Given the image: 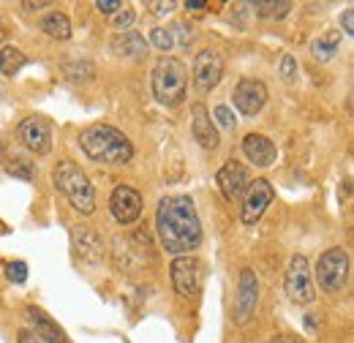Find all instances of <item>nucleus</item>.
<instances>
[{"mask_svg":"<svg viewBox=\"0 0 354 343\" xmlns=\"http://www.w3.org/2000/svg\"><path fill=\"white\" fill-rule=\"evenodd\" d=\"M6 232H8V229H6V223H0V234H6Z\"/></svg>","mask_w":354,"mask_h":343,"instance_id":"nucleus-41","label":"nucleus"},{"mask_svg":"<svg viewBox=\"0 0 354 343\" xmlns=\"http://www.w3.org/2000/svg\"><path fill=\"white\" fill-rule=\"evenodd\" d=\"M46 6H52V3H46V0H39V3H22L25 11H36V8H46Z\"/></svg>","mask_w":354,"mask_h":343,"instance_id":"nucleus-37","label":"nucleus"},{"mask_svg":"<svg viewBox=\"0 0 354 343\" xmlns=\"http://www.w3.org/2000/svg\"><path fill=\"white\" fill-rule=\"evenodd\" d=\"M278 74H281V80L286 85H295L297 82V60L292 55H283L281 57V66H278Z\"/></svg>","mask_w":354,"mask_h":343,"instance_id":"nucleus-26","label":"nucleus"},{"mask_svg":"<svg viewBox=\"0 0 354 343\" xmlns=\"http://www.w3.org/2000/svg\"><path fill=\"white\" fill-rule=\"evenodd\" d=\"M341 25H344V33H346V36H354V8H346V11H344Z\"/></svg>","mask_w":354,"mask_h":343,"instance_id":"nucleus-34","label":"nucleus"},{"mask_svg":"<svg viewBox=\"0 0 354 343\" xmlns=\"http://www.w3.org/2000/svg\"><path fill=\"white\" fill-rule=\"evenodd\" d=\"M251 8L262 17V19H283L289 11H292V3L289 0H254Z\"/></svg>","mask_w":354,"mask_h":343,"instance_id":"nucleus-22","label":"nucleus"},{"mask_svg":"<svg viewBox=\"0 0 354 343\" xmlns=\"http://www.w3.org/2000/svg\"><path fill=\"white\" fill-rule=\"evenodd\" d=\"M272 199H275V191H272V185L267 183L265 177L248 183V188H245V194H243V207H240L243 223H245V226H254V223L265 215L267 207L272 205Z\"/></svg>","mask_w":354,"mask_h":343,"instance_id":"nucleus-8","label":"nucleus"},{"mask_svg":"<svg viewBox=\"0 0 354 343\" xmlns=\"http://www.w3.org/2000/svg\"><path fill=\"white\" fill-rule=\"evenodd\" d=\"M172 284H175V292L180 297H199L202 292V284H205V267L196 257H175L172 267Z\"/></svg>","mask_w":354,"mask_h":343,"instance_id":"nucleus-6","label":"nucleus"},{"mask_svg":"<svg viewBox=\"0 0 354 343\" xmlns=\"http://www.w3.org/2000/svg\"><path fill=\"white\" fill-rule=\"evenodd\" d=\"M316 316H319V313H308V316H306V324H308V330H316V327H319V319H316Z\"/></svg>","mask_w":354,"mask_h":343,"instance_id":"nucleus-39","label":"nucleus"},{"mask_svg":"<svg viewBox=\"0 0 354 343\" xmlns=\"http://www.w3.org/2000/svg\"><path fill=\"white\" fill-rule=\"evenodd\" d=\"M74 251L85 264H101L104 261V243L93 226H77L74 229Z\"/></svg>","mask_w":354,"mask_h":343,"instance_id":"nucleus-16","label":"nucleus"},{"mask_svg":"<svg viewBox=\"0 0 354 343\" xmlns=\"http://www.w3.org/2000/svg\"><path fill=\"white\" fill-rule=\"evenodd\" d=\"M191 115H194V120H191V133H194V139H196L205 150H216V147H218V129H216V123L210 120V109H207L205 104H194Z\"/></svg>","mask_w":354,"mask_h":343,"instance_id":"nucleus-17","label":"nucleus"},{"mask_svg":"<svg viewBox=\"0 0 354 343\" xmlns=\"http://www.w3.org/2000/svg\"><path fill=\"white\" fill-rule=\"evenodd\" d=\"M213 118L218 120V126H221V129H229V131L234 129V123H237L234 112H232L226 104H221V106H216V109H213Z\"/></svg>","mask_w":354,"mask_h":343,"instance_id":"nucleus-28","label":"nucleus"},{"mask_svg":"<svg viewBox=\"0 0 354 343\" xmlns=\"http://www.w3.org/2000/svg\"><path fill=\"white\" fill-rule=\"evenodd\" d=\"M232 104L245 115L254 118L262 112V106L267 104V87L259 80H240L234 93H232Z\"/></svg>","mask_w":354,"mask_h":343,"instance_id":"nucleus-12","label":"nucleus"},{"mask_svg":"<svg viewBox=\"0 0 354 343\" xmlns=\"http://www.w3.org/2000/svg\"><path fill=\"white\" fill-rule=\"evenodd\" d=\"M17 338H19V343H41L39 338H36V335H33V333H30V330H22Z\"/></svg>","mask_w":354,"mask_h":343,"instance_id":"nucleus-35","label":"nucleus"},{"mask_svg":"<svg viewBox=\"0 0 354 343\" xmlns=\"http://www.w3.org/2000/svg\"><path fill=\"white\" fill-rule=\"evenodd\" d=\"M150 41L156 44L158 49H164V52H167V49L175 44V36H172V30H167V28H156V30L150 33Z\"/></svg>","mask_w":354,"mask_h":343,"instance_id":"nucleus-29","label":"nucleus"},{"mask_svg":"<svg viewBox=\"0 0 354 343\" xmlns=\"http://www.w3.org/2000/svg\"><path fill=\"white\" fill-rule=\"evenodd\" d=\"M25 63H28V57L17 46H3L0 49V74L3 77H14Z\"/></svg>","mask_w":354,"mask_h":343,"instance_id":"nucleus-23","label":"nucleus"},{"mask_svg":"<svg viewBox=\"0 0 354 343\" xmlns=\"http://www.w3.org/2000/svg\"><path fill=\"white\" fill-rule=\"evenodd\" d=\"M283 289H286L289 300L297 302V305H308L316 300V289L310 284V270L306 257H292L286 278H283Z\"/></svg>","mask_w":354,"mask_h":343,"instance_id":"nucleus-7","label":"nucleus"},{"mask_svg":"<svg viewBox=\"0 0 354 343\" xmlns=\"http://www.w3.org/2000/svg\"><path fill=\"white\" fill-rule=\"evenodd\" d=\"M338 49H341V30H327L310 41V55L319 63H330L338 55Z\"/></svg>","mask_w":354,"mask_h":343,"instance_id":"nucleus-20","label":"nucleus"},{"mask_svg":"<svg viewBox=\"0 0 354 343\" xmlns=\"http://www.w3.org/2000/svg\"><path fill=\"white\" fill-rule=\"evenodd\" d=\"M109 210H112L118 223L131 226L133 221H139V215H142V196H139V191L131 188V185H118L112 191V196H109Z\"/></svg>","mask_w":354,"mask_h":343,"instance_id":"nucleus-11","label":"nucleus"},{"mask_svg":"<svg viewBox=\"0 0 354 343\" xmlns=\"http://www.w3.org/2000/svg\"><path fill=\"white\" fill-rule=\"evenodd\" d=\"M185 8H191V11H199V8H207V0H185Z\"/></svg>","mask_w":354,"mask_h":343,"instance_id":"nucleus-36","label":"nucleus"},{"mask_svg":"<svg viewBox=\"0 0 354 343\" xmlns=\"http://www.w3.org/2000/svg\"><path fill=\"white\" fill-rule=\"evenodd\" d=\"M63 71L71 80H93V74H95L93 63H88V60H66L63 63Z\"/></svg>","mask_w":354,"mask_h":343,"instance_id":"nucleus-24","label":"nucleus"},{"mask_svg":"<svg viewBox=\"0 0 354 343\" xmlns=\"http://www.w3.org/2000/svg\"><path fill=\"white\" fill-rule=\"evenodd\" d=\"M243 153L254 167H270L275 161V145L265 133H248L243 139Z\"/></svg>","mask_w":354,"mask_h":343,"instance_id":"nucleus-18","label":"nucleus"},{"mask_svg":"<svg viewBox=\"0 0 354 343\" xmlns=\"http://www.w3.org/2000/svg\"><path fill=\"white\" fill-rule=\"evenodd\" d=\"M95 8H98L101 14H112V17H115V14L123 8V3H120V0H98Z\"/></svg>","mask_w":354,"mask_h":343,"instance_id":"nucleus-31","label":"nucleus"},{"mask_svg":"<svg viewBox=\"0 0 354 343\" xmlns=\"http://www.w3.org/2000/svg\"><path fill=\"white\" fill-rule=\"evenodd\" d=\"M17 133H19V142H22L30 153H36V156H46V153L52 150V131H49V123L41 120V118H28V120H22Z\"/></svg>","mask_w":354,"mask_h":343,"instance_id":"nucleus-14","label":"nucleus"},{"mask_svg":"<svg viewBox=\"0 0 354 343\" xmlns=\"http://www.w3.org/2000/svg\"><path fill=\"white\" fill-rule=\"evenodd\" d=\"M180 33V44H183V46H188V44H191V39H194V30H191V25H185V22H180V25H175V28H172V33Z\"/></svg>","mask_w":354,"mask_h":343,"instance_id":"nucleus-32","label":"nucleus"},{"mask_svg":"<svg viewBox=\"0 0 354 343\" xmlns=\"http://www.w3.org/2000/svg\"><path fill=\"white\" fill-rule=\"evenodd\" d=\"M25 322H28L30 333L41 343H68L66 341L63 327H60L52 316H46L41 308H36V305H28V308H25Z\"/></svg>","mask_w":354,"mask_h":343,"instance_id":"nucleus-15","label":"nucleus"},{"mask_svg":"<svg viewBox=\"0 0 354 343\" xmlns=\"http://www.w3.org/2000/svg\"><path fill=\"white\" fill-rule=\"evenodd\" d=\"M80 145L85 150V156L98 161V164H129L133 156V145L131 139L118 131L115 126H90V129L82 131L80 136Z\"/></svg>","mask_w":354,"mask_h":343,"instance_id":"nucleus-2","label":"nucleus"},{"mask_svg":"<svg viewBox=\"0 0 354 343\" xmlns=\"http://www.w3.org/2000/svg\"><path fill=\"white\" fill-rule=\"evenodd\" d=\"M272 343H306V341H300L297 335H278Z\"/></svg>","mask_w":354,"mask_h":343,"instance_id":"nucleus-38","label":"nucleus"},{"mask_svg":"<svg viewBox=\"0 0 354 343\" xmlns=\"http://www.w3.org/2000/svg\"><path fill=\"white\" fill-rule=\"evenodd\" d=\"M6 172L11 177H19V180H33L36 177V164H30L28 158H11L6 164Z\"/></svg>","mask_w":354,"mask_h":343,"instance_id":"nucleus-25","label":"nucleus"},{"mask_svg":"<svg viewBox=\"0 0 354 343\" xmlns=\"http://www.w3.org/2000/svg\"><path fill=\"white\" fill-rule=\"evenodd\" d=\"M55 188L68 199V205L82 215H93L95 213V191L90 185L88 174L80 169L74 161H60L55 167Z\"/></svg>","mask_w":354,"mask_h":343,"instance_id":"nucleus-3","label":"nucleus"},{"mask_svg":"<svg viewBox=\"0 0 354 343\" xmlns=\"http://www.w3.org/2000/svg\"><path fill=\"white\" fill-rule=\"evenodd\" d=\"M41 30H44L49 39H57V41H66L71 36V22L66 14L60 11H49L44 19H41Z\"/></svg>","mask_w":354,"mask_h":343,"instance_id":"nucleus-21","label":"nucleus"},{"mask_svg":"<svg viewBox=\"0 0 354 343\" xmlns=\"http://www.w3.org/2000/svg\"><path fill=\"white\" fill-rule=\"evenodd\" d=\"M259 302V278L251 267L240 270V284H237V297H234V322L248 324Z\"/></svg>","mask_w":354,"mask_h":343,"instance_id":"nucleus-9","label":"nucleus"},{"mask_svg":"<svg viewBox=\"0 0 354 343\" xmlns=\"http://www.w3.org/2000/svg\"><path fill=\"white\" fill-rule=\"evenodd\" d=\"M147 8H150L153 14H158V17H164V14H169V11L175 8V0H167V3H147Z\"/></svg>","mask_w":354,"mask_h":343,"instance_id":"nucleus-33","label":"nucleus"},{"mask_svg":"<svg viewBox=\"0 0 354 343\" xmlns=\"http://www.w3.org/2000/svg\"><path fill=\"white\" fill-rule=\"evenodd\" d=\"M6 275H8V281H14V284H25V278H28V264H25V261H8V264H6Z\"/></svg>","mask_w":354,"mask_h":343,"instance_id":"nucleus-27","label":"nucleus"},{"mask_svg":"<svg viewBox=\"0 0 354 343\" xmlns=\"http://www.w3.org/2000/svg\"><path fill=\"white\" fill-rule=\"evenodd\" d=\"M218 188H221L223 199L226 202H237V199H243V194H245V188H248V169L240 164V161H226L221 169H218Z\"/></svg>","mask_w":354,"mask_h":343,"instance_id":"nucleus-13","label":"nucleus"},{"mask_svg":"<svg viewBox=\"0 0 354 343\" xmlns=\"http://www.w3.org/2000/svg\"><path fill=\"white\" fill-rule=\"evenodd\" d=\"M156 229L161 237V245L175 254V257H188V251L199 248L202 243V221L194 207L191 196H164L156 210Z\"/></svg>","mask_w":354,"mask_h":343,"instance_id":"nucleus-1","label":"nucleus"},{"mask_svg":"<svg viewBox=\"0 0 354 343\" xmlns=\"http://www.w3.org/2000/svg\"><path fill=\"white\" fill-rule=\"evenodd\" d=\"M223 77V60L218 52L213 49H202L194 60V87L205 95L210 90H216V85L221 82Z\"/></svg>","mask_w":354,"mask_h":343,"instance_id":"nucleus-10","label":"nucleus"},{"mask_svg":"<svg viewBox=\"0 0 354 343\" xmlns=\"http://www.w3.org/2000/svg\"><path fill=\"white\" fill-rule=\"evenodd\" d=\"M346 278H349V257L344 248H330L319 257L316 264V281H319V289L327 292V295H335L346 286Z\"/></svg>","mask_w":354,"mask_h":343,"instance_id":"nucleus-5","label":"nucleus"},{"mask_svg":"<svg viewBox=\"0 0 354 343\" xmlns=\"http://www.w3.org/2000/svg\"><path fill=\"white\" fill-rule=\"evenodd\" d=\"M112 52L120 55V57H131V60H139L147 55V41L145 36L133 33V30H123L112 39Z\"/></svg>","mask_w":354,"mask_h":343,"instance_id":"nucleus-19","label":"nucleus"},{"mask_svg":"<svg viewBox=\"0 0 354 343\" xmlns=\"http://www.w3.org/2000/svg\"><path fill=\"white\" fill-rule=\"evenodd\" d=\"M3 39H6V28H3V19H0V44H3Z\"/></svg>","mask_w":354,"mask_h":343,"instance_id":"nucleus-40","label":"nucleus"},{"mask_svg":"<svg viewBox=\"0 0 354 343\" xmlns=\"http://www.w3.org/2000/svg\"><path fill=\"white\" fill-rule=\"evenodd\" d=\"M188 74L177 57H161L153 68V95L164 106H180L185 98Z\"/></svg>","mask_w":354,"mask_h":343,"instance_id":"nucleus-4","label":"nucleus"},{"mask_svg":"<svg viewBox=\"0 0 354 343\" xmlns=\"http://www.w3.org/2000/svg\"><path fill=\"white\" fill-rule=\"evenodd\" d=\"M0 164H3V147H0Z\"/></svg>","mask_w":354,"mask_h":343,"instance_id":"nucleus-42","label":"nucleus"},{"mask_svg":"<svg viewBox=\"0 0 354 343\" xmlns=\"http://www.w3.org/2000/svg\"><path fill=\"white\" fill-rule=\"evenodd\" d=\"M133 19H136V14H133L131 8H120V11L112 17V25H115V28L123 33V30H129V28H131Z\"/></svg>","mask_w":354,"mask_h":343,"instance_id":"nucleus-30","label":"nucleus"}]
</instances>
